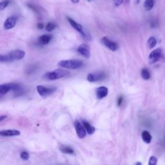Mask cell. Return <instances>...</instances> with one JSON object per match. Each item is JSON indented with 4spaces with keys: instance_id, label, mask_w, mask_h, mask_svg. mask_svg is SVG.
Listing matches in <instances>:
<instances>
[{
    "instance_id": "obj_1",
    "label": "cell",
    "mask_w": 165,
    "mask_h": 165,
    "mask_svg": "<svg viewBox=\"0 0 165 165\" xmlns=\"http://www.w3.org/2000/svg\"><path fill=\"white\" fill-rule=\"evenodd\" d=\"M25 56V51L15 50L5 55L0 56V61L2 63H10L23 59Z\"/></svg>"
},
{
    "instance_id": "obj_2",
    "label": "cell",
    "mask_w": 165,
    "mask_h": 165,
    "mask_svg": "<svg viewBox=\"0 0 165 165\" xmlns=\"http://www.w3.org/2000/svg\"><path fill=\"white\" fill-rule=\"evenodd\" d=\"M58 66L64 69L74 70L81 68L83 66V63L80 60L77 59L61 60L58 63Z\"/></svg>"
},
{
    "instance_id": "obj_3",
    "label": "cell",
    "mask_w": 165,
    "mask_h": 165,
    "mask_svg": "<svg viewBox=\"0 0 165 165\" xmlns=\"http://www.w3.org/2000/svg\"><path fill=\"white\" fill-rule=\"evenodd\" d=\"M69 72L67 70H65L63 69H56L52 72L46 73L45 75H44V78L48 80L54 81L67 76L68 75H69Z\"/></svg>"
},
{
    "instance_id": "obj_4",
    "label": "cell",
    "mask_w": 165,
    "mask_h": 165,
    "mask_svg": "<svg viewBox=\"0 0 165 165\" xmlns=\"http://www.w3.org/2000/svg\"><path fill=\"white\" fill-rule=\"evenodd\" d=\"M21 86L18 83H8L0 85V94L2 95L6 94L9 91L18 92L21 90Z\"/></svg>"
},
{
    "instance_id": "obj_5",
    "label": "cell",
    "mask_w": 165,
    "mask_h": 165,
    "mask_svg": "<svg viewBox=\"0 0 165 165\" xmlns=\"http://www.w3.org/2000/svg\"><path fill=\"white\" fill-rule=\"evenodd\" d=\"M67 19L69 21V22L70 23V24L71 25V26L75 30L78 31L80 34L82 36V37L85 39H86V40H90V36H88L86 34V33L85 32L84 30H83V27L81 25L77 23V22H75L74 19H72V18L68 17L67 18Z\"/></svg>"
},
{
    "instance_id": "obj_6",
    "label": "cell",
    "mask_w": 165,
    "mask_h": 165,
    "mask_svg": "<svg viewBox=\"0 0 165 165\" xmlns=\"http://www.w3.org/2000/svg\"><path fill=\"white\" fill-rule=\"evenodd\" d=\"M162 58V50L161 49L153 50L149 55V63L153 64L161 60Z\"/></svg>"
},
{
    "instance_id": "obj_7",
    "label": "cell",
    "mask_w": 165,
    "mask_h": 165,
    "mask_svg": "<svg viewBox=\"0 0 165 165\" xmlns=\"http://www.w3.org/2000/svg\"><path fill=\"white\" fill-rule=\"evenodd\" d=\"M36 89L39 94L42 97L48 96L56 90V89L55 87L48 88L42 85L37 86Z\"/></svg>"
},
{
    "instance_id": "obj_8",
    "label": "cell",
    "mask_w": 165,
    "mask_h": 165,
    "mask_svg": "<svg viewBox=\"0 0 165 165\" xmlns=\"http://www.w3.org/2000/svg\"><path fill=\"white\" fill-rule=\"evenodd\" d=\"M74 127L76 131L77 135H78V137L80 139H83L86 137V130L83 125H82L79 121H76L74 123Z\"/></svg>"
},
{
    "instance_id": "obj_9",
    "label": "cell",
    "mask_w": 165,
    "mask_h": 165,
    "mask_svg": "<svg viewBox=\"0 0 165 165\" xmlns=\"http://www.w3.org/2000/svg\"><path fill=\"white\" fill-rule=\"evenodd\" d=\"M101 43L103 44V45H104L106 48H108V49H110V50L113 51V52L116 51L118 49V48H119L118 45L116 42L111 40V39H108L106 37L103 38L101 39Z\"/></svg>"
},
{
    "instance_id": "obj_10",
    "label": "cell",
    "mask_w": 165,
    "mask_h": 165,
    "mask_svg": "<svg viewBox=\"0 0 165 165\" xmlns=\"http://www.w3.org/2000/svg\"><path fill=\"white\" fill-rule=\"evenodd\" d=\"M106 78V74L103 72L89 74L87 75V80L89 82H97L104 80Z\"/></svg>"
},
{
    "instance_id": "obj_11",
    "label": "cell",
    "mask_w": 165,
    "mask_h": 165,
    "mask_svg": "<svg viewBox=\"0 0 165 165\" xmlns=\"http://www.w3.org/2000/svg\"><path fill=\"white\" fill-rule=\"evenodd\" d=\"M78 52L86 58H89L90 57V49L89 46L85 43L80 45L78 48Z\"/></svg>"
},
{
    "instance_id": "obj_12",
    "label": "cell",
    "mask_w": 165,
    "mask_h": 165,
    "mask_svg": "<svg viewBox=\"0 0 165 165\" xmlns=\"http://www.w3.org/2000/svg\"><path fill=\"white\" fill-rule=\"evenodd\" d=\"M18 19L15 16L8 18L4 23V28L5 30H9L14 28L17 23Z\"/></svg>"
},
{
    "instance_id": "obj_13",
    "label": "cell",
    "mask_w": 165,
    "mask_h": 165,
    "mask_svg": "<svg viewBox=\"0 0 165 165\" xmlns=\"http://www.w3.org/2000/svg\"><path fill=\"white\" fill-rule=\"evenodd\" d=\"M108 93V90L106 86H100L96 90V96L97 99L101 100L103 98H105L107 96Z\"/></svg>"
},
{
    "instance_id": "obj_14",
    "label": "cell",
    "mask_w": 165,
    "mask_h": 165,
    "mask_svg": "<svg viewBox=\"0 0 165 165\" xmlns=\"http://www.w3.org/2000/svg\"><path fill=\"white\" fill-rule=\"evenodd\" d=\"M0 135L4 137H12L20 135V131L17 130H6L0 131Z\"/></svg>"
},
{
    "instance_id": "obj_15",
    "label": "cell",
    "mask_w": 165,
    "mask_h": 165,
    "mask_svg": "<svg viewBox=\"0 0 165 165\" xmlns=\"http://www.w3.org/2000/svg\"><path fill=\"white\" fill-rule=\"evenodd\" d=\"M52 39V36L51 35L45 34V35H43L40 36L39 38L38 41H39V43L41 44V45H47V44L50 43Z\"/></svg>"
},
{
    "instance_id": "obj_16",
    "label": "cell",
    "mask_w": 165,
    "mask_h": 165,
    "mask_svg": "<svg viewBox=\"0 0 165 165\" xmlns=\"http://www.w3.org/2000/svg\"><path fill=\"white\" fill-rule=\"evenodd\" d=\"M141 137L142 140H143V141L146 142L147 144H150L152 139V137L151 134H150L149 131L147 130H144L143 131H142L141 134Z\"/></svg>"
},
{
    "instance_id": "obj_17",
    "label": "cell",
    "mask_w": 165,
    "mask_h": 165,
    "mask_svg": "<svg viewBox=\"0 0 165 165\" xmlns=\"http://www.w3.org/2000/svg\"><path fill=\"white\" fill-rule=\"evenodd\" d=\"M83 125H84V126L86 130V132L88 134L91 135L95 132V128L92 126L89 123L86 122V121H83Z\"/></svg>"
},
{
    "instance_id": "obj_18",
    "label": "cell",
    "mask_w": 165,
    "mask_h": 165,
    "mask_svg": "<svg viewBox=\"0 0 165 165\" xmlns=\"http://www.w3.org/2000/svg\"><path fill=\"white\" fill-rule=\"evenodd\" d=\"M60 151L64 153H66V154H74V150L67 146H64V145H61L59 147Z\"/></svg>"
},
{
    "instance_id": "obj_19",
    "label": "cell",
    "mask_w": 165,
    "mask_h": 165,
    "mask_svg": "<svg viewBox=\"0 0 165 165\" xmlns=\"http://www.w3.org/2000/svg\"><path fill=\"white\" fill-rule=\"evenodd\" d=\"M154 5V1L153 0H146L144 3V8L146 10L149 11L152 9Z\"/></svg>"
},
{
    "instance_id": "obj_20",
    "label": "cell",
    "mask_w": 165,
    "mask_h": 165,
    "mask_svg": "<svg viewBox=\"0 0 165 165\" xmlns=\"http://www.w3.org/2000/svg\"><path fill=\"white\" fill-rule=\"evenodd\" d=\"M148 47H149L150 49H152L153 48H154L156 45H157V40L155 38L153 37H150L148 40Z\"/></svg>"
},
{
    "instance_id": "obj_21",
    "label": "cell",
    "mask_w": 165,
    "mask_h": 165,
    "mask_svg": "<svg viewBox=\"0 0 165 165\" xmlns=\"http://www.w3.org/2000/svg\"><path fill=\"white\" fill-rule=\"evenodd\" d=\"M141 77L145 80H148L150 78V74L148 69H143L141 70Z\"/></svg>"
},
{
    "instance_id": "obj_22",
    "label": "cell",
    "mask_w": 165,
    "mask_h": 165,
    "mask_svg": "<svg viewBox=\"0 0 165 165\" xmlns=\"http://www.w3.org/2000/svg\"><path fill=\"white\" fill-rule=\"evenodd\" d=\"M56 27V25L53 23H51V22H49V23H48V24L46 26V30L48 32H51L53 30H54Z\"/></svg>"
},
{
    "instance_id": "obj_23",
    "label": "cell",
    "mask_w": 165,
    "mask_h": 165,
    "mask_svg": "<svg viewBox=\"0 0 165 165\" xmlns=\"http://www.w3.org/2000/svg\"><path fill=\"white\" fill-rule=\"evenodd\" d=\"M9 0H3L1 3H0V10H4L8 5Z\"/></svg>"
},
{
    "instance_id": "obj_24",
    "label": "cell",
    "mask_w": 165,
    "mask_h": 165,
    "mask_svg": "<svg viewBox=\"0 0 165 165\" xmlns=\"http://www.w3.org/2000/svg\"><path fill=\"white\" fill-rule=\"evenodd\" d=\"M20 157L23 160H28L29 159L30 156H29V153L28 152L23 151L21 153Z\"/></svg>"
},
{
    "instance_id": "obj_25",
    "label": "cell",
    "mask_w": 165,
    "mask_h": 165,
    "mask_svg": "<svg viewBox=\"0 0 165 165\" xmlns=\"http://www.w3.org/2000/svg\"><path fill=\"white\" fill-rule=\"evenodd\" d=\"M157 162V159L156 157L154 156L150 157L149 159V162H148L149 165H156Z\"/></svg>"
},
{
    "instance_id": "obj_26",
    "label": "cell",
    "mask_w": 165,
    "mask_h": 165,
    "mask_svg": "<svg viewBox=\"0 0 165 165\" xmlns=\"http://www.w3.org/2000/svg\"><path fill=\"white\" fill-rule=\"evenodd\" d=\"M123 101V96H120L118 98V100H117V106H120L121 105Z\"/></svg>"
},
{
    "instance_id": "obj_27",
    "label": "cell",
    "mask_w": 165,
    "mask_h": 165,
    "mask_svg": "<svg viewBox=\"0 0 165 165\" xmlns=\"http://www.w3.org/2000/svg\"><path fill=\"white\" fill-rule=\"evenodd\" d=\"M114 3H115V5L116 7H119L121 5L123 2V0H114Z\"/></svg>"
},
{
    "instance_id": "obj_28",
    "label": "cell",
    "mask_w": 165,
    "mask_h": 165,
    "mask_svg": "<svg viewBox=\"0 0 165 165\" xmlns=\"http://www.w3.org/2000/svg\"><path fill=\"white\" fill-rule=\"evenodd\" d=\"M37 27H38V28L39 29L41 30V29H43V27H44V25H43V23H38V24Z\"/></svg>"
},
{
    "instance_id": "obj_29",
    "label": "cell",
    "mask_w": 165,
    "mask_h": 165,
    "mask_svg": "<svg viewBox=\"0 0 165 165\" xmlns=\"http://www.w3.org/2000/svg\"><path fill=\"white\" fill-rule=\"evenodd\" d=\"M7 117V116H3V115H2L1 116H0V121H2L3 120V119H6Z\"/></svg>"
},
{
    "instance_id": "obj_30",
    "label": "cell",
    "mask_w": 165,
    "mask_h": 165,
    "mask_svg": "<svg viewBox=\"0 0 165 165\" xmlns=\"http://www.w3.org/2000/svg\"><path fill=\"white\" fill-rule=\"evenodd\" d=\"M71 2L73 3H78L80 2V0H71Z\"/></svg>"
},
{
    "instance_id": "obj_31",
    "label": "cell",
    "mask_w": 165,
    "mask_h": 165,
    "mask_svg": "<svg viewBox=\"0 0 165 165\" xmlns=\"http://www.w3.org/2000/svg\"><path fill=\"white\" fill-rule=\"evenodd\" d=\"M136 164H137V165H138V164H139V165H141V164H142V163H141V162H137Z\"/></svg>"
},
{
    "instance_id": "obj_32",
    "label": "cell",
    "mask_w": 165,
    "mask_h": 165,
    "mask_svg": "<svg viewBox=\"0 0 165 165\" xmlns=\"http://www.w3.org/2000/svg\"><path fill=\"white\" fill-rule=\"evenodd\" d=\"M87 1H90V0H87Z\"/></svg>"
}]
</instances>
